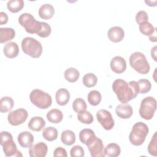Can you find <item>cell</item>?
Instances as JSON below:
<instances>
[{"instance_id":"obj_13","label":"cell","mask_w":157,"mask_h":157,"mask_svg":"<svg viewBox=\"0 0 157 157\" xmlns=\"http://www.w3.org/2000/svg\"><path fill=\"white\" fill-rule=\"evenodd\" d=\"M110 66L113 72L117 74H121L126 71V62L123 57L116 56L111 59Z\"/></svg>"},{"instance_id":"obj_5","label":"cell","mask_w":157,"mask_h":157,"mask_svg":"<svg viewBox=\"0 0 157 157\" xmlns=\"http://www.w3.org/2000/svg\"><path fill=\"white\" fill-rule=\"evenodd\" d=\"M21 49L26 55L33 58H39L42 53V46L40 42L31 37H25L22 40Z\"/></svg>"},{"instance_id":"obj_42","label":"cell","mask_w":157,"mask_h":157,"mask_svg":"<svg viewBox=\"0 0 157 157\" xmlns=\"http://www.w3.org/2000/svg\"><path fill=\"white\" fill-rule=\"evenodd\" d=\"M156 48H157V46L155 45L151 50V56L155 61H157V59H156Z\"/></svg>"},{"instance_id":"obj_6","label":"cell","mask_w":157,"mask_h":157,"mask_svg":"<svg viewBox=\"0 0 157 157\" xmlns=\"http://www.w3.org/2000/svg\"><path fill=\"white\" fill-rule=\"evenodd\" d=\"M31 103L40 109H46L51 106L52 99L51 96L44 91L34 89L29 94Z\"/></svg>"},{"instance_id":"obj_7","label":"cell","mask_w":157,"mask_h":157,"mask_svg":"<svg viewBox=\"0 0 157 157\" xmlns=\"http://www.w3.org/2000/svg\"><path fill=\"white\" fill-rule=\"evenodd\" d=\"M18 23L29 34H37L42 28L41 21H37L29 13H23L18 17Z\"/></svg>"},{"instance_id":"obj_19","label":"cell","mask_w":157,"mask_h":157,"mask_svg":"<svg viewBox=\"0 0 157 157\" xmlns=\"http://www.w3.org/2000/svg\"><path fill=\"white\" fill-rule=\"evenodd\" d=\"M55 99L57 104L59 105H65L67 104L70 99V93L66 88H59L55 94Z\"/></svg>"},{"instance_id":"obj_12","label":"cell","mask_w":157,"mask_h":157,"mask_svg":"<svg viewBox=\"0 0 157 157\" xmlns=\"http://www.w3.org/2000/svg\"><path fill=\"white\" fill-rule=\"evenodd\" d=\"M47 144L43 142H40L29 147V155L31 157H44L47 155Z\"/></svg>"},{"instance_id":"obj_27","label":"cell","mask_w":157,"mask_h":157,"mask_svg":"<svg viewBox=\"0 0 157 157\" xmlns=\"http://www.w3.org/2000/svg\"><path fill=\"white\" fill-rule=\"evenodd\" d=\"M80 77V72L74 67H69L64 71V78L70 83L77 81Z\"/></svg>"},{"instance_id":"obj_22","label":"cell","mask_w":157,"mask_h":157,"mask_svg":"<svg viewBox=\"0 0 157 157\" xmlns=\"http://www.w3.org/2000/svg\"><path fill=\"white\" fill-rule=\"evenodd\" d=\"M47 118L50 123L57 124L62 121L63 114L60 110L58 109H53L47 113Z\"/></svg>"},{"instance_id":"obj_2","label":"cell","mask_w":157,"mask_h":157,"mask_svg":"<svg viewBox=\"0 0 157 157\" xmlns=\"http://www.w3.org/2000/svg\"><path fill=\"white\" fill-rule=\"evenodd\" d=\"M148 131V127L145 123L141 121L136 123L129 135L131 144L135 146L141 145L144 142Z\"/></svg>"},{"instance_id":"obj_3","label":"cell","mask_w":157,"mask_h":157,"mask_svg":"<svg viewBox=\"0 0 157 157\" xmlns=\"http://www.w3.org/2000/svg\"><path fill=\"white\" fill-rule=\"evenodd\" d=\"M0 144L6 156H22L13 140L12 135L10 132L7 131H2L1 132Z\"/></svg>"},{"instance_id":"obj_32","label":"cell","mask_w":157,"mask_h":157,"mask_svg":"<svg viewBox=\"0 0 157 157\" xmlns=\"http://www.w3.org/2000/svg\"><path fill=\"white\" fill-rule=\"evenodd\" d=\"M72 109L76 113L86 110L87 105L84 99L80 98H76L72 102Z\"/></svg>"},{"instance_id":"obj_4","label":"cell","mask_w":157,"mask_h":157,"mask_svg":"<svg viewBox=\"0 0 157 157\" xmlns=\"http://www.w3.org/2000/svg\"><path fill=\"white\" fill-rule=\"evenodd\" d=\"M129 60L131 67L139 74H147L149 72L150 66L144 53L134 52L130 55Z\"/></svg>"},{"instance_id":"obj_20","label":"cell","mask_w":157,"mask_h":157,"mask_svg":"<svg viewBox=\"0 0 157 157\" xmlns=\"http://www.w3.org/2000/svg\"><path fill=\"white\" fill-rule=\"evenodd\" d=\"M28 128L33 131H40L45 126V121L41 117H33L28 124Z\"/></svg>"},{"instance_id":"obj_40","label":"cell","mask_w":157,"mask_h":157,"mask_svg":"<svg viewBox=\"0 0 157 157\" xmlns=\"http://www.w3.org/2000/svg\"><path fill=\"white\" fill-rule=\"evenodd\" d=\"M53 156H55V157H58V156L67 157V151H66V150L64 148H63L61 147H57L54 150Z\"/></svg>"},{"instance_id":"obj_1","label":"cell","mask_w":157,"mask_h":157,"mask_svg":"<svg viewBox=\"0 0 157 157\" xmlns=\"http://www.w3.org/2000/svg\"><path fill=\"white\" fill-rule=\"evenodd\" d=\"M112 90L118 101L122 103L128 102L139 94L137 82L134 80L128 83L124 80L117 79L112 83Z\"/></svg>"},{"instance_id":"obj_36","label":"cell","mask_w":157,"mask_h":157,"mask_svg":"<svg viewBox=\"0 0 157 157\" xmlns=\"http://www.w3.org/2000/svg\"><path fill=\"white\" fill-rule=\"evenodd\" d=\"M148 151L150 155L156 156H157V136L156 132H155L148 145Z\"/></svg>"},{"instance_id":"obj_26","label":"cell","mask_w":157,"mask_h":157,"mask_svg":"<svg viewBox=\"0 0 157 157\" xmlns=\"http://www.w3.org/2000/svg\"><path fill=\"white\" fill-rule=\"evenodd\" d=\"M58 130L52 126H48L45 128L42 131L43 137L47 141L52 142L56 140L58 137Z\"/></svg>"},{"instance_id":"obj_11","label":"cell","mask_w":157,"mask_h":157,"mask_svg":"<svg viewBox=\"0 0 157 157\" xmlns=\"http://www.w3.org/2000/svg\"><path fill=\"white\" fill-rule=\"evenodd\" d=\"M28 113L25 109L20 108L10 112L7 116L9 123L12 126H18L23 124L28 118Z\"/></svg>"},{"instance_id":"obj_10","label":"cell","mask_w":157,"mask_h":157,"mask_svg":"<svg viewBox=\"0 0 157 157\" xmlns=\"http://www.w3.org/2000/svg\"><path fill=\"white\" fill-rule=\"evenodd\" d=\"M96 118L98 122L105 130H111L115 125L114 120L111 113L105 109L98 110L96 113Z\"/></svg>"},{"instance_id":"obj_31","label":"cell","mask_w":157,"mask_h":157,"mask_svg":"<svg viewBox=\"0 0 157 157\" xmlns=\"http://www.w3.org/2000/svg\"><path fill=\"white\" fill-rule=\"evenodd\" d=\"M77 119L82 123L86 124H91L94 120L92 114L86 110L77 113Z\"/></svg>"},{"instance_id":"obj_23","label":"cell","mask_w":157,"mask_h":157,"mask_svg":"<svg viewBox=\"0 0 157 157\" xmlns=\"http://www.w3.org/2000/svg\"><path fill=\"white\" fill-rule=\"evenodd\" d=\"M14 105L13 99L9 96L2 97L0 100V112L6 113L11 110Z\"/></svg>"},{"instance_id":"obj_37","label":"cell","mask_w":157,"mask_h":157,"mask_svg":"<svg viewBox=\"0 0 157 157\" xmlns=\"http://www.w3.org/2000/svg\"><path fill=\"white\" fill-rule=\"evenodd\" d=\"M41 25H42V28L40 31L37 34L38 36L43 38H45L48 37L52 32V29L51 26L45 22H42L41 21Z\"/></svg>"},{"instance_id":"obj_28","label":"cell","mask_w":157,"mask_h":157,"mask_svg":"<svg viewBox=\"0 0 157 157\" xmlns=\"http://www.w3.org/2000/svg\"><path fill=\"white\" fill-rule=\"evenodd\" d=\"M23 7L24 1L23 0H9L7 3V7L12 13L20 12Z\"/></svg>"},{"instance_id":"obj_16","label":"cell","mask_w":157,"mask_h":157,"mask_svg":"<svg viewBox=\"0 0 157 157\" xmlns=\"http://www.w3.org/2000/svg\"><path fill=\"white\" fill-rule=\"evenodd\" d=\"M17 140L21 147L29 148L33 144L34 136L29 131H23L18 134Z\"/></svg>"},{"instance_id":"obj_39","label":"cell","mask_w":157,"mask_h":157,"mask_svg":"<svg viewBox=\"0 0 157 157\" xmlns=\"http://www.w3.org/2000/svg\"><path fill=\"white\" fill-rule=\"evenodd\" d=\"M148 16L147 13L144 10L139 11L136 15V21L137 24H140L144 22L148 21Z\"/></svg>"},{"instance_id":"obj_38","label":"cell","mask_w":157,"mask_h":157,"mask_svg":"<svg viewBox=\"0 0 157 157\" xmlns=\"http://www.w3.org/2000/svg\"><path fill=\"white\" fill-rule=\"evenodd\" d=\"M71 157H83L85 155L84 150L80 145H74L70 151Z\"/></svg>"},{"instance_id":"obj_9","label":"cell","mask_w":157,"mask_h":157,"mask_svg":"<svg viewBox=\"0 0 157 157\" xmlns=\"http://www.w3.org/2000/svg\"><path fill=\"white\" fill-rule=\"evenodd\" d=\"M86 145L92 157H104V147L102 140L93 135L88 140Z\"/></svg>"},{"instance_id":"obj_35","label":"cell","mask_w":157,"mask_h":157,"mask_svg":"<svg viewBox=\"0 0 157 157\" xmlns=\"http://www.w3.org/2000/svg\"><path fill=\"white\" fill-rule=\"evenodd\" d=\"M94 134V132L91 129H83L79 132V139L82 144L86 145L89 139Z\"/></svg>"},{"instance_id":"obj_34","label":"cell","mask_w":157,"mask_h":157,"mask_svg":"<svg viewBox=\"0 0 157 157\" xmlns=\"http://www.w3.org/2000/svg\"><path fill=\"white\" fill-rule=\"evenodd\" d=\"M137 83L139 86V93L145 94L151 90V84L147 79H140L138 80Z\"/></svg>"},{"instance_id":"obj_15","label":"cell","mask_w":157,"mask_h":157,"mask_svg":"<svg viewBox=\"0 0 157 157\" xmlns=\"http://www.w3.org/2000/svg\"><path fill=\"white\" fill-rule=\"evenodd\" d=\"M116 114L122 119H128L130 118L133 113V110L131 105L126 103L118 104L115 109Z\"/></svg>"},{"instance_id":"obj_18","label":"cell","mask_w":157,"mask_h":157,"mask_svg":"<svg viewBox=\"0 0 157 157\" xmlns=\"http://www.w3.org/2000/svg\"><path fill=\"white\" fill-rule=\"evenodd\" d=\"M55 13V9L50 4H42L38 10L39 17L44 20H48L53 17Z\"/></svg>"},{"instance_id":"obj_30","label":"cell","mask_w":157,"mask_h":157,"mask_svg":"<svg viewBox=\"0 0 157 157\" xmlns=\"http://www.w3.org/2000/svg\"><path fill=\"white\" fill-rule=\"evenodd\" d=\"M83 85L87 88H91L97 84L98 78L96 75L93 73L86 74L82 79Z\"/></svg>"},{"instance_id":"obj_8","label":"cell","mask_w":157,"mask_h":157,"mask_svg":"<svg viewBox=\"0 0 157 157\" xmlns=\"http://www.w3.org/2000/svg\"><path fill=\"white\" fill-rule=\"evenodd\" d=\"M156 109V101L152 96H147L144 98L140 103L139 114L144 120H151Z\"/></svg>"},{"instance_id":"obj_14","label":"cell","mask_w":157,"mask_h":157,"mask_svg":"<svg viewBox=\"0 0 157 157\" xmlns=\"http://www.w3.org/2000/svg\"><path fill=\"white\" fill-rule=\"evenodd\" d=\"M107 36L110 41L117 43L123 39L124 32L120 26H113L109 29L107 32Z\"/></svg>"},{"instance_id":"obj_29","label":"cell","mask_w":157,"mask_h":157,"mask_svg":"<svg viewBox=\"0 0 157 157\" xmlns=\"http://www.w3.org/2000/svg\"><path fill=\"white\" fill-rule=\"evenodd\" d=\"M87 99L90 104L93 106H96L99 104L101 102L102 96L99 91L97 90H92L88 94Z\"/></svg>"},{"instance_id":"obj_17","label":"cell","mask_w":157,"mask_h":157,"mask_svg":"<svg viewBox=\"0 0 157 157\" xmlns=\"http://www.w3.org/2000/svg\"><path fill=\"white\" fill-rule=\"evenodd\" d=\"M3 52L6 57L14 58L18 55L19 47L16 42H10L5 44L3 48Z\"/></svg>"},{"instance_id":"obj_24","label":"cell","mask_w":157,"mask_h":157,"mask_svg":"<svg viewBox=\"0 0 157 157\" xmlns=\"http://www.w3.org/2000/svg\"><path fill=\"white\" fill-rule=\"evenodd\" d=\"M61 140L66 145H71L75 142V133L71 130H65L62 132L61 135Z\"/></svg>"},{"instance_id":"obj_44","label":"cell","mask_w":157,"mask_h":157,"mask_svg":"<svg viewBox=\"0 0 157 157\" xmlns=\"http://www.w3.org/2000/svg\"><path fill=\"white\" fill-rule=\"evenodd\" d=\"M145 2L150 7H155L156 6V3H157V1H145Z\"/></svg>"},{"instance_id":"obj_43","label":"cell","mask_w":157,"mask_h":157,"mask_svg":"<svg viewBox=\"0 0 157 157\" xmlns=\"http://www.w3.org/2000/svg\"><path fill=\"white\" fill-rule=\"evenodd\" d=\"M149 39L151 42H156L157 37H156V28H155V31L152 34H151L150 36H148Z\"/></svg>"},{"instance_id":"obj_21","label":"cell","mask_w":157,"mask_h":157,"mask_svg":"<svg viewBox=\"0 0 157 157\" xmlns=\"http://www.w3.org/2000/svg\"><path fill=\"white\" fill-rule=\"evenodd\" d=\"M15 36V31L11 28H0V42L5 43L11 40Z\"/></svg>"},{"instance_id":"obj_33","label":"cell","mask_w":157,"mask_h":157,"mask_svg":"<svg viewBox=\"0 0 157 157\" xmlns=\"http://www.w3.org/2000/svg\"><path fill=\"white\" fill-rule=\"evenodd\" d=\"M155 28H154V26L148 21L139 24L140 32L145 36H150L155 31Z\"/></svg>"},{"instance_id":"obj_25","label":"cell","mask_w":157,"mask_h":157,"mask_svg":"<svg viewBox=\"0 0 157 157\" xmlns=\"http://www.w3.org/2000/svg\"><path fill=\"white\" fill-rule=\"evenodd\" d=\"M105 155L109 157H117L120 155L121 149L117 144L110 143L104 148Z\"/></svg>"},{"instance_id":"obj_41","label":"cell","mask_w":157,"mask_h":157,"mask_svg":"<svg viewBox=\"0 0 157 157\" xmlns=\"http://www.w3.org/2000/svg\"><path fill=\"white\" fill-rule=\"evenodd\" d=\"M8 21V16L6 13L4 12H0V25H2L7 23Z\"/></svg>"}]
</instances>
